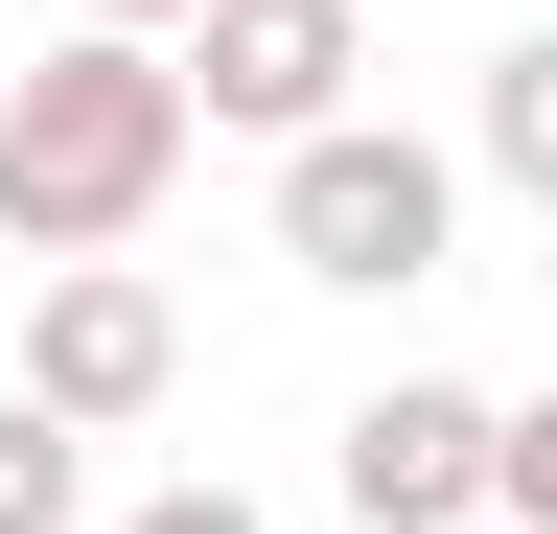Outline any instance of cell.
I'll list each match as a JSON object with an SVG mask.
<instances>
[{
	"mask_svg": "<svg viewBox=\"0 0 557 534\" xmlns=\"http://www.w3.org/2000/svg\"><path fill=\"white\" fill-rule=\"evenodd\" d=\"M209 140V94H186V47H139V24H70L47 71H0V256H116L139 210L186 186Z\"/></svg>",
	"mask_w": 557,
	"mask_h": 534,
	"instance_id": "obj_1",
	"label": "cell"
},
{
	"mask_svg": "<svg viewBox=\"0 0 557 534\" xmlns=\"http://www.w3.org/2000/svg\"><path fill=\"white\" fill-rule=\"evenodd\" d=\"M442 233H465V163H442V140H395V116L278 140V256H302V280L395 302V280H442Z\"/></svg>",
	"mask_w": 557,
	"mask_h": 534,
	"instance_id": "obj_2",
	"label": "cell"
},
{
	"mask_svg": "<svg viewBox=\"0 0 557 534\" xmlns=\"http://www.w3.org/2000/svg\"><path fill=\"white\" fill-rule=\"evenodd\" d=\"M116 534H278L256 488H163V511H116Z\"/></svg>",
	"mask_w": 557,
	"mask_h": 534,
	"instance_id": "obj_9",
	"label": "cell"
},
{
	"mask_svg": "<svg viewBox=\"0 0 557 534\" xmlns=\"http://www.w3.org/2000/svg\"><path fill=\"white\" fill-rule=\"evenodd\" d=\"M487 186H511V210H557V24L487 47Z\"/></svg>",
	"mask_w": 557,
	"mask_h": 534,
	"instance_id": "obj_7",
	"label": "cell"
},
{
	"mask_svg": "<svg viewBox=\"0 0 557 534\" xmlns=\"http://www.w3.org/2000/svg\"><path fill=\"white\" fill-rule=\"evenodd\" d=\"M0 534H94V419L0 395Z\"/></svg>",
	"mask_w": 557,
	"mask_h": 534,
	"instance_id": "obj_6",
	"label": "cell"
},
{
	"mask_svg": "<svg viewBox=\"0 0 557 534\" xmlns=\"http://www.w3.org/2000/svg\"><path fill=\"white\" fill-rule=\"evenodd\" d=\"M325 488L372 534H487V511H511V395H465V372L348 395V419H325Z\"/></svg>",
	"mask_w": 557,
	"mask_h": 534,
	"instance_id": "obj_3",
	"label": "cell"
},
{
	"mask_svg": "<svg viewBox=\"0 0 557 534\" xmlns=\"http://www.w3.org/2000/svg\"><path fill=\"white\" fill-rule=\"evenodd\" d=\"M163 372H186V325H163V280H139V256H70V280L24 302V395L47 419H163Z\"/></svg>",
	"mask_w": 557,
	"mask_h": 534,
	"instance_id": "obj_4",
	"label": "cell"
},
{
	"mask_svg": "<svg viewBox=\"0 0 557 534\" xmlns=\"http://www.w3.org/2000/svg\"><path fill=\"white\" fill-rule=\"evenodd\" d=\"M94 24H139V47H186V24H209V0H94Z\"/></svg>",
	"mask_w": 557,
	"mask_h": 534,
	"instance_id": "obj_10",
	"label": "cell"
},
{
	"mask_svg": "<svg viewBox=\"0 0 557 534\" xmlns=\"http://www.w3.org/2000/svg\"><path fill=\"white\" fill-rule=\"evenodd\" d=\"M348 71H372V24H348V0H209V24H186V94L233 116V140H325Z\"/></svg>",
	"mask_w": 557,
	"mask_h": 534,
	"instance_id": "obj_5",
	"label": "cell"
},
{
	"mask_svg": "<svg viewBox=\"0 0 557 534\" xmlns=\"http://www.w3.org/2000/svg\"><path fill=\"white\" fill-rule=\"evenodd\" d=\"M511 534H557V395H511Z\"/></svg>",
	"mask_w": 557,
	"mask_h": 534,
	"instance_id": "obj_8",
	"label": "cell"
},
{
	"mask_svg": "<svg viewBox=\"0 0 557 534\" xmlns=\"http://www.w3.org/2000/svg\"><path fill=\"white\" fill-rule=\"evenodd\" d=\"M487 534H511V511H487Z\"/></svg>",
	"mask_w": 557,
	"mask_h": 534,
	"instance_id": "obj_11",
	"label": "cell"
}]
</instances>
